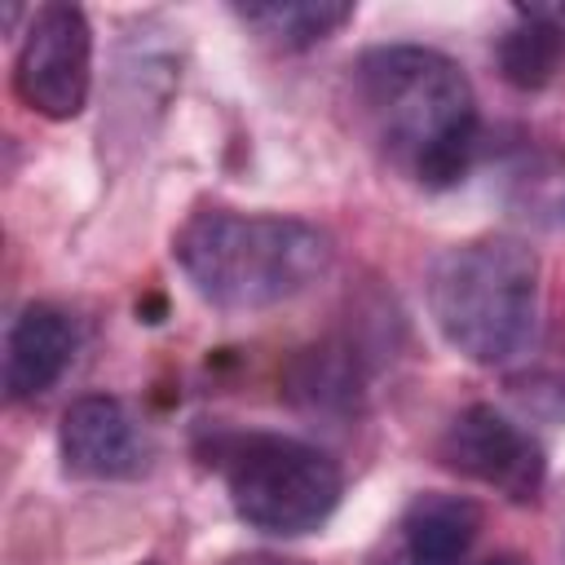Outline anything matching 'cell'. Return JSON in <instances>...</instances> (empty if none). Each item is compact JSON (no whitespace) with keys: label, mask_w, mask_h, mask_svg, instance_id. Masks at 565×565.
Instances as JSON below:
<instances>
[{"label":"cell","mask_w":565,"mask_h":565,"mask_svg":"<svg viewBox=\"0 0 565 565\" xmlns=\"http://www.w3.org/2000/svg\"><path fill=\"white\" fill-rule=\"evenodd\" d=\"M88 79H93V35L84 9L40 4L31 13V26L13 62L18 97L49 119H75L88 102Z\"/></svg>","instance_id":"cell-5"},{"label":"cell","mask_w":565,"mask_h":565,"mask_svg":"<svg viewBox=\"0 0 565 565\" xmlns=\"http://www.w3.org/2000/svg\"><path fill=\"white\" fill-rule=\"evenodd\" d=\"M561 53H565V35L543 18H534L530 9H516V26L499 40L503 79L516 88H543L556 75Z\"/></svg>","instance_id":"cell-13"},{"label":"cell","mask_w":565,"mask_h":565,"mask_svg":"<svg viewBox=\"0 0 565 565\" xmlns=\"http://www.w3.org/2000/svg\"><path fill=\"white\" fill-rule=\"evenodd\" d=\"M362 371L344 344H313L287 371V397L309 415H344L358 406Z\"/></svg>","instance_id":"cell-11"},{"label":"cell","mask_w":565,"mask_h":565,"mask_svg":"<svg viewBox=\"0 0 565 565\" xmlns=\"http://www.w3.org/2000/svg\"><path fill=\"white\" fill-rule=\"evenodd\" d=\"M358 110L393 163L428 190L468 177L481 128L468 75L437 49L388 44L371 49L353 71Z\"/></svg>","instance_id":"cell-1"},{"label":"cell","mask_w":565,"mask_h":565,"mask_svg":"<svg viewBox=\"0 0 565 565\" xmlns=\"http://www.w3.org/2000/svg\"><path fill=\"white\" fill-rule=\"evenodd\" d=\"M57 441H62L66 468L88 481H119L146 468V437L132 411L106 393H88L71 402L62 415Z\"/></svg>","instance_id":"cell-7"},{"label":"cell","mask_w":565,"mask_h":565,"mask_svg":"<svg viewBox=\"0 0 565 565\" xmlns=\"http://www.w3.org/2000/svg\"><path fill=\"white\" fill-rule=\"evenodd\" d=\"M238 18L278 49H313L353 18V4H344V0H269V4H243Z\"/></svg>","instance_id":"cell-12"},{"label":"cell","mask_w":565,"mask_h":565,"mask_svg":"<svg viewBox=\"0 0 565 565\" xmlns=\"http://www.w3.org/2000/svg\"><path fill=\"white\" fill-rule=\"evenodd\" d=\"M503 203L534 230H565V154L530 146L503 163Z\"/></svg>","instance_id":"cell-10"},{"label":"cell","mask_w":565,"mask_h":565,"mask_svg":"<svg viewBox=\"0 0 565 565\" xmlns=\"http://www.w3.org/2000/svg\"><path fill=\"white\" fill-rule=\"evenodd\" d=\"M141 565H159V561H141Z\"/></svg>","instance_id":"cell-15"},{"label":"cell","mask_w":565,"mask_h":565,"mask_svg":"<svg viewBox=\"0 0 565 565\" xmlns=\"http://www.w3.org/2000/svg\"><path fill=\"white\" fill-rule=\"evenodd\" d=\"M428 309L455 353L477 366H508L534 340L539 256L521 238L486 234L446 247L428 274Z\"/></svg>","instance_id":"cell-3"},{"label":"cell","mask_w":565,"mask_h":565,"mask_svg":"<svg viewBox=\"0 0 565 565\" xmlns=\"http://www.w3.org/2000/svg\"><path fill=\"white\" fill-rule=\"evenodd\" d=\"M441 463L516 503L534 499L547 472L539 437H530V428H521L494 406H468L450 419L441 437Z\"/></svg>","instance_id":"cell-6"},{"label":"cell","mask_w":565,"mask_h":565,"mask_svg":"<svg viewBox=\"0 0 565 565\" xmlns=\"http://www.w3.org/2000/svg\"><path fill=\"white\" fill-rule=\"evenodd\" d=\"M75 353V327L62 309L53 305H26L13 327H9V344H4V388L13 402H31L40 393H49L66 362Z\"/></svg>","instance_id":"cell-8"},{"label":"cell","mask_w":565,"mask_h":565,"mask_svg":"<svg viewBox=\"0 0 565 565\" xmlns=\"http://www.w3.org/2000/svg\"><path fill=\"white\" fill-rule=\"evenodd\" d=\"M225 565H300V561H287V556H269V552H247V556H234Z\"/></svg>","instance_id":"cell-14"},{"label":"cell","mask_w":565,"mask_h":565,"mask_svg":"<svg viewBox=\"0 0 565 565\" xmlns=\"http://www.w3.org/2000/svg\"><path fill=\"white\" fill-rule=\"evenodd\" d=\"M481 534V508L463 494H419L402 516V547L411 565H459Z\"/></svg>","instance_id":"cell-9"},{"label":"cell","mask_w":565,"mask_h":565,"mask_svg":"<svg viewBox=\"0 0 565 565\" xmlns=\"http://www.w3.org/2000/svg\"><path fill=\"white\" fill-rule=\"evenodd\" d=\"M177 265L216 309H269L327 274L331 238L300 216L207 207L181 225Z\"/></svg>","instance_id":"cell-2"},{"label":"cell","mask_w":565,"mask_h":565,"mask_svg":"<svg viewBox=\"0 0 565 565\" xmlns=\"http://www.w3.org/2000/svg\"><path fill=\"white\" fill-rule=\"evenodd\" d=\"M225 486L238 521L260 534H309L340 503V468L309 441L252 433L225 450Z\"/></svg>","instance_id":"cell-4"}]
</instances>
